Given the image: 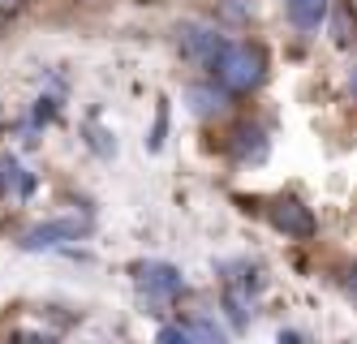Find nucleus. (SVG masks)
Masks as SVG:
<instances>
[{"label":"nucleus","instance_id":"nucleus-1","mask_svg":"<svg viewBox=\"0 0 357 344\" xmlns=\"http://www.w3.org/2000/svg\"><path fill=\"white\" fill-rule=\"evenodd\" d=\"M215 77H220V87L228 95H250V91H259L263 87V77H267V52L259 43H224V52L215 57Z\"/></svg>","mask_w":357,"mask_h":344},{"label":"nucleus","instance_id":"nucleus-2","mask_svg":"<svg viewBox=\"0 0 357 344\" xmlns=\"http://www.w3.org/2000/svg\"><path fill=\"white\" fill-rule=\"evenodd\" d=\"M224 35L215 31L211 22H202V17H190V22H181L176 26V47H181V57L185 61H194V65H215V57L224 52Z\"/></svg>","mask_w":357,"mask_h":344},{"label":"nucleus","instance_id":"nucleus-3","mask_svg":"<svg viewBox=\"0 0 357 344\" xmlns=\"http://www.w3.org/2000/svg\"><path fill=\"white\" fill-rule=\"evenodd\" d=\"M134 284H138V293H142L146 301H176V297L185 293V276H181V267L160 262V258L138 262V267H134Z\"/></svg>","mask_w":357,"mask_h":344},{"label":"nucleus","instance_id":"nucleus-4","mask_svg":"<svg viewBox=\"0 0 357 344\" xmlns=\"http://www.w3.org/2000/svg\"><path fill=\"white\" fill-rule=\"evenodd\" d=\"M267 216H271V228L284 232V237H293V241H310L314 228H319L314 211L305 207V202H297V198H275Z\"/></svg>","mask_w":357,"mask_h":344},{"label":"nucleus","instance_id":"nucleus-5","mask_svg":"<svg viewBox=\"0 0 357 344\" xmlns=\"http://www.w3.org/2000/svg\"><path fill=\"white\" fill-rule=\"evenodd\" d=\"M86 228H91V220H47L22 237V250H56L65 241H78Z\"/></svg>","mask_w":357,"mask_h":344},{"label":"nucleus","instance_id":"nucleus-6","mask_svg":"<svg viewBox=\"0 0 357 344\" xmlns=\"http://www.w3.org/2000/svg\"><path fill=\"white\" fill-rule=\"evenodd\" d=\"M181 99H185V108L194 112V117H220L224 108H228V91L224 87H211V82H190L185 91H181Z\"/></svg>","mask_w":357,"mask_h":344},{"label":"nucleus","instance_id":"nucleus-7","mask_svg":"<svg viewBox=\"0 0 357 344\" xmlns=\"http://www.w3.org/2000/svg\"><path fill=\"white\" fill-rule=\"evenodd\" d=\"M267 134L263 125H237L233 129V160L237 164H263L267 160Z\"/></svg>","mask_w":357,"mask_h":344},{"label":"nucleus","instance_id":"nucleus-8","mask_svg":"<svg viewBox=\"0 0 357 344\" xmlns=\"http://www.w3.org/2000/svg\"><path fill=\"white\" fill-rule=\"evenodd\" d=\"M284 13L297 31H319V26H327L331 0H284Z\"/></svg>","mask_w":357,"mask_h":344},{"label":"nucleus","instance_id":"nucleus-9","mask_svg":"<svg viewBox=\"0 0 357 344\" xmlns=\"http://www.w3.org/2000/svg\"><path fill=\"white\" fill-rule=\"evenodd\" d=\"M0 164H5V190H9L13 198H31V194H35V172H31L26 164L13 160V155H9V160H0Z\"/></svg>","mask_w":357,"mask_h":344},{"label":"nucleus","instance_id":"nucleus-10","mask_svg":"<svg viewBox=\"0 0 357 344\" xmlns=\"http://www.w3.org/2000/svg\"><path fill=\"white\" fill-rule=\"evenodd\" d=\"M185 327H190V340H224V336H228V331H224L220 323H211V319H190Z\"/></svg>","mask_w":357,"mask_h":344},{"label":"nucleus","instance_id":"nucleus-11","mask_svg":"<svg viewBox=\"0 0 357 344\" xmlns=\"http://www.w3.org/2000/svg\"><path fill=\"white\" fill-rule=\"evenodd\" d=\"M164 134H168V103H160V112H155V125H151L146 147H151V151H160V147H164Z\"/></svg>","mask_w":357,"mask_h":344},{"label":"nucleus","instance_id":"nucleus-12","mask_svg":"<svg viewBox=\"0 0 357 344\" xmlns=\"http://www.w3.org/2000/svg\"><path fill=\"white\" fill-rule=\"evenodd\" d=\"M31 0H0V13H17V9H26Z\"/></svg>","mask_w":357,"mask_h":344},{"label":"nucleus","instance_id":"nucleus-13","mask_svg":"<svg viewBox=\"0 0 357 344\" xmlns=\"http://www.w3.org/2000/svg\"><path fill=\"white\" fill-rule=\"evenodd\" d=\"M0 194H5V164H0Z\"/></svg>","mask_w":357,"mask_h":344},{"label":"nucleus","instance_id":"nucleus-14","mask_svg":"<svg viewBox=\"0 0 357 344\" xmlns=\"http://www.w3.org/2000/svg\"><path fill=\"white\" fill-rule=\"evenodd\" d=\"M349 82H353V95H357V69H353V77H349Z\"/></svg>","mask_w":357,"mask_h":344}]
</instances>
